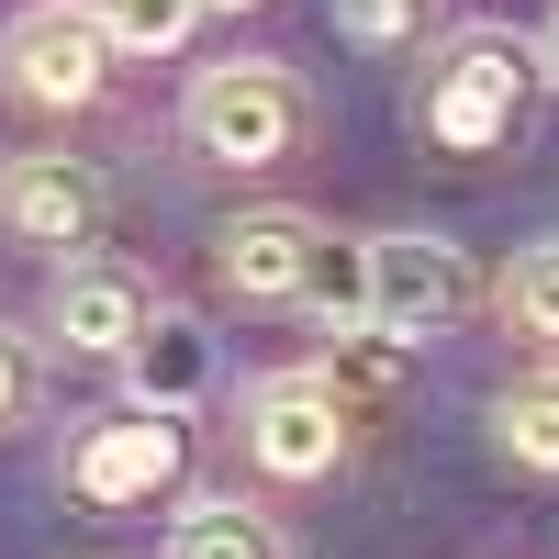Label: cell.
<instances>
[{
	"instance_id": "6da1fadb",
	"label": "cell",
	"mask_w": 559,
	"mask_h": 559,
	"mask_svg": "<svg viewBox=\"0 0 559 559\" xmlns=\"http://www.w3.org/2000/svg\"><path fill=\"white\" fill-rule=\"evenodd\" d=\"M537 45L526 34H503V23H459L448 34V57H437V79H426V134L448 157H492L503 134L526 123V90H537Z\"/></svg>"
},
{
	"instance_id": "7a4b0ae2",
	"label": "cell",
	"mask_w": 559,
	"mask_h": 559,
	"mask_svg": "<svg viewBox=\"0 0 559 559\" xmlns=\"http://www.w3.org/2000/svg\"><path fill=\"white\" fill-rule=\"evenodd\" d=\"M191 146L213 168H280V157L302 146V90H292V68H269V57L202 68L191 79Z\"/></svg>"
},
{
	"instance_id": "3957f363",
	"label": "cell",
	"mask_w": 559,
	"mask_h": 559,
	"mask_svg": "<svg viewBox=\"0 0 559 559\" xmlns=\"http://www.w3.org/2000/svg\"><path fill=\"white\" fill-rule=\"evenodd\" d=\"M0 68H12L23 102L45 112H79V102H102V68H112V34L90 0H34V12L0 34Z\"/></svg>"
},
{
	"instance_id": "277c9868",
	"label": "cell",
	"mask_w": 559,
	"mask_h": 559,
	"mask_svg": "<svg viewBox=\"0 0 559 559\" xmlns=\"http://www.w3.org/2000/svg\"><path fill=\"white\" fill-rule=\"evenodd\" d=\"M347 426H358V414L324 392V369H280V381L247 392V459L269 481H324L347 459Z\"/></svg>"
},
{
	"instance_id": "5b68a950",
	"label": "cell",
	"mask_w": 559,
	"mask_h": 559,
	"mask_svg": "<svg viewBox=\"0 0 559 559\" xmlns=\"http://www.w3.org/2000/svg\"><path fill=\"white\" fill-rule=\"evenodd\" d=\"M471 313V258L448 236H369V324L381 336H437Z\"/></svg>"
},
{
	"instance_id": "8992f818",
	"label": "cell",
	"mask_w": 559,
	"mask_h": 559,
	"mask_svg": "<svg viewBox=\"0 0 559 559\" xmlns=\"http://www.w3.org/2000/svg\"><path fill=\"white\" fill-rule=\"evenodd\" d=\"M179 459H191V426L179 414H112V426H90L79 459H68V481L90 503H157L179 481Z\"/></svg>"
},
{
	"instance_id": "52a82bcc",
	"label": "cell",
	"mask_w": 559,
	"mask_h": 559,
	"mask_svg": "<svg viewBox=\"0 0 559 559\" xmlns=\"http://www.w3.org/2000/svg\"><path fill=\"white\" fill-rule=\"evenodd\" d=\"M324 247H336V236H324L313 213H247V224L213 236V269H224L236 302H302L313 269H324Z\"/></svg>"
},
{
	"instance_id": "ba28073f",
	"label": "cell",
	"mask_w": 559,
	"mask_h": 559,
	"mask_svg": "<svg viewBox=\"0 0 559 559\" xmlns=\"http://www.w3.org/2000/svg\"><path fill=\"white\" fill-rule=\"evenodd\" d=\"M146 324H157V292H146L123 258H79V269L57 280V336H68L79 358H134V347H146Z\"/></svg>"
},
{
	"instance_id": "9c48e42d",
	"label": "cell",
	"mask_w": 559,
	"mask_h": 559,
	"mask_svg": "<svg viewBox=\"0 0 559 559\" xmlns=\"http://www.w3.org/2000/svg\"><path fill=\"white\" fill-rule=\"evenodd\" d=\"M102 224V179L79 157H12L0 168V236L12 247H79Z\"/></svg>"
},
{
	"instance_id": "30bf717a",
	"label": "cell",
	"mask_w": 559,
	"mask_h": 559,
	"mask_svg": "<svg viewBox=\"0 0 559 559\" xmlns=\"http://www.w3.org/2000/svg\"><path fill=\"white\" fill-rule=\"evenodd\" d=\"M123 381H134V414H191L202 381H213V336H202L191 313H157L146 347L123 358Z\"/></svg>"
},
{
	"instance_id": "8fae6325",
	"label": "cell",
	"mask_w": 559,
	"mask_h": 559,
	"mask_svg": "<svg viewBox=\"0 0 559 559\" xmlns=\"http://www.w3.org/2000/svg\"><path fill=\"white\" fill-rule=\"evenodd\" d=\"M168 559H280V526L258 503H236V492H202L191 515L168 526Z\"/></svg>"
},
{
	"instance_id": "7c38bea8",
	"label": "cell",
	"mask_w": 559,
	"mask_h": 559,
	"mask_svg": "<svg viewBox=\"0 0 559 559\" xmlns=\"http://www.w3.org/2000/svg\"><path fill=\"white\" fill-rule=\"evenodd\" d=\"M492 448L515 459V471H559V369L548 381H515L492 403Z\"/></svg>"
},
{
	"instance_id": "4fadbf2b",
	"label": "cell",
	"mask_w": 559,
	"mask_h": 559,
	"mask_svg": "<svg viewBox=\"0 0 559 559\" xmlns=\"http://www.w3.org/2000/svg\"><path fill=\"white\" fill-rule=\"evenodd\" d=\"M90 12H102L112 57H168V45L202 23V0H90Z\"/></svg>"
},
{
	"instance_id": "5bb4252c",
	"label": "cell",
	"mask_w": 559,
	"mask_h": 559,
	"mask_svg": "<svg viewBox=\"0 0 559 559\" xmlns=\"http://www.w3.org/2000/svg\"><path fill=\"white\" fill-rule=\"evenodd\" d=\"M503 324L515 336H559V247H526L503 269Z\"/></svg>"
},
{
	"instance_id": "9a60e30c",
	"label": "cell",
	"mask_w": 559,
	"mask_h": 559,
	"mask_svg": "<svg viewBox=\"0 0 559 559\" xmlns=\"http://www.w3.org/2000/svg\"><path fill=\"white\" fill-rule=\"evenodd\" d=\"M336 23L358 34V45H414L437 23V0H336Z\"/></svg>"
},
{
	"instance_id": "2e32d148",
	"label": "cell",
	"mask_w": 559,
	"mask_h": 559,
	"mask_svg": "<svg viewBox=\"0 0 559 559\" xmlns=\"http://www.w3.org/2000/svg\"><path fill=\"white\" fill-rule=\"evenodd\" d=\"M23 403H34V347L12 336V324H0V426H12Z\"/></svg>"
},
{
	"instance_id": "e0dca14e",
	"label": "cell",
	"mask_w": 559,
	"mask_h": 559,
	"mask_svg": "<svg viewBox=\"0 0 559 559\" xmlns=\"http://www.w3.org/2000/svg\"><path fill=\"white\" fill-rule=\"evenodd\" d=\"M202 12H258V0H202Z\"/></svg>"
},
{
	"instance_id": "ac0fdd59",
	"label": "cell",
	"mask_w": 559,
	"mask_h": 559,
	"mask_svg": "<svg viewBox=\"0 0 559 559\" xmlns=\"http://www.w3.org/2000/svg\"><path fill=\"white\" fill-rule=\"evenodd\" d=\"M548 79H559V23H548Z\"/></svg>"
}]
</instances>
